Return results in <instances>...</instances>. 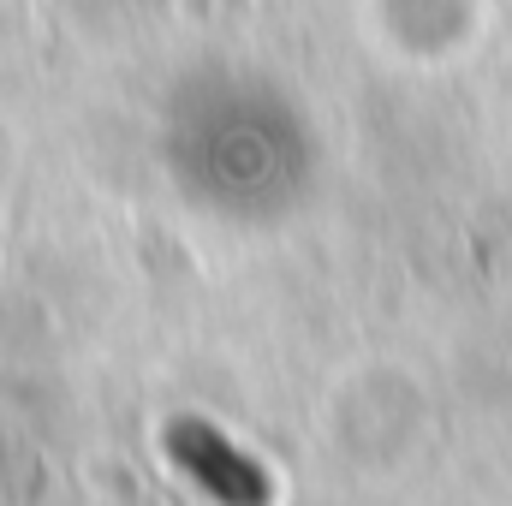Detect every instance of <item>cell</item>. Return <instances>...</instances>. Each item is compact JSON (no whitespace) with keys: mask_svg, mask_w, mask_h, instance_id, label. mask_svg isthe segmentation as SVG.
<instances>
[{"mask_svg":"<svg viewBox=\"0 0 512 506\" xmlns=\"http://www.w3.org/2000/svg\"><path fill=\"white\" fill-rule=\"evenodd\" d=\"M167 453H173V465L191 483H203L221 506H268V483H262L256 459H245L221 429H209L197 417H179L167 429Z\"/></svg>","mask_w":512,"mask_h":506,"instance_id":"1","label":"cell"}]
</instances>
